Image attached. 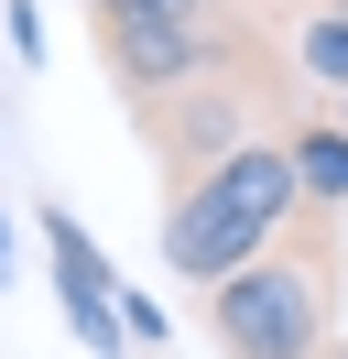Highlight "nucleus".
Wrapping results in <instances>:
<instances>
[{
  "label": "nucleus",
  "mask_w": 348,
  "mask_h": 359,
  "mask_svg": "<svg viewBox=\"0 0 348 359\" xmlns=\"http://www.w3.org/2000/svg\"><path fill=\"white\" fill-rule=\"evenodd\" d=\"M44 262H55V294H65V327L87 337V359H130L120 337V272H109V250L87 240L65 207H44Z\"/></svg>",
  "instance_id": "5"
},
{
  "label": "nucleus",
  "mask_w": 348,
  "mask_h": 359,
  "mask_svg": "<svg viewBox=\"0 0 348 359\" xmlns=\"http://www.w3.org/2000/svg\"><path fill=\"white\" fill-rule=\"evenodd\" d=\"M294 218H304V196H294V163H283V131H261V142H239L229 163H207L196 185L163 196V272L207 294V283H229L239 262H261Z\"/></svg>",
  "instance_id": "2"
},
{
  "label": "nucleus",
  "mask_w": 348,
  "mask_h": 359,
  "mask_svg": "<svg viewBox=\"0 0 348 359\" xmlns=\"http://www.w3.org/2000/svg\"><path fill=\"white\" fill-rule=\"evenodd\" d=\"M272 98H283L272 55H250V66H218V76H185V88L142 98L130 120H142V142H152V163H163V185H196L207 163H229L239 142L283 131V120H272Z\"/></svg>",
  "instance_id": "4"
},
{
  "label": "nucleus",
  "mask_w": 348,
  "mask_h": 359,
  "mask_svg": "<svg viewBox=\"0 0 348 359\" xmlns=\"http://www.w3.org/2000/svg\"><path fill=\"white\" fill-rule=\"evenodd\" d=\"M326 120H337V131H348V88H337V98H326Z\"/></svg>",
  "instance_id": "9"
},
{
  "label": "nucleus",
  "mask_w": 348,
  "mask_h": 359,
  "mask_svg": "<svg viewBox=\"0 0 348 359\" xmlns=\"http://www.w3.org/2000/svg\"><path fill=\"white\" fill-rule=\"evenodd\" d=\"M0 283H11V218H0Z\"/></svg>",
  "instance_id": "8"
},
{
  "label": "nucleus",
  "mask_w": 348,
  "mask_h": 359,
  "mask_svg": "<svg viewBox=\"0 0 348 359\" xmlns=\"http://www.w3.org/2000/svg\"><path fill=\"white\" fill-rule=\"evenodd\" d=\"M207 337L218 359H348L337 348V229L304 207L261 262L207 283Z\"/></svg>",
  "instance_id": "1"
},
{
  "label": "nucleus",
  "mask_w": 348,
  "mask_h": 359,
  "mask_svg": "<svg viewBox=\"0 0 348 359\" xmlns=\"http://www.w3.org/2000/svg\"><path fill=\"white\" fill-rule=\"evenodd\" d=\"M283 163H294V196L304 207H326V218L348 207V131L326 109H294V120H283Z\"/></svg>",
  "instance_id": "6"
},
{
  "label": "nucleus",
  "mask_w": 348,
  "mask_h": 359,
  "mask_svg": "<svg viewBox=\"0 0 348 359\" xmlns=\"http://www.w3.org/2000/svg\"><path fill=\"white\" fill-rule=\"evenodd\" d=\"M283 33H294V66L316 76V98H337L348 88V0H294Z\"/></svg>",
  "instance_id": "7"
},
{
  "label": "nucleus",
  "mask_w": 348,
  "mask_h": 359,
  "mask_svg": "<svg viewBox=\"0 0 348 359\" xmlns=\"http://www.w3.org/2000/svg\"><path fill=\"white\" fill-rule=\"evenodd\" d=\"M87 33H98V66H109V88L130 109L163 98V88H185V76L272 55L250 0H87Z\"/></svg>",
  "instance_id": "3"
}]
</instances>
